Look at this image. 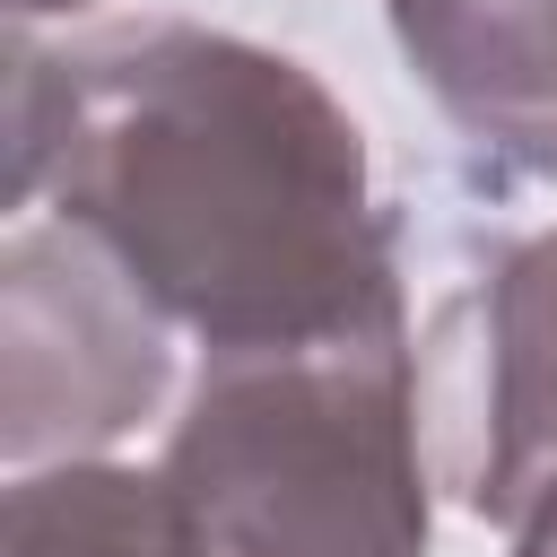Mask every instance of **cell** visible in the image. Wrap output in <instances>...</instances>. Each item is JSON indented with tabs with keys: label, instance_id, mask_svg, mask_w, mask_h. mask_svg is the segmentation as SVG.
I'll list each match as a JSON object with an SVG mask.
<instances>
[{
	"label": "cell",
	"instance_id": "cell-1",
	"mask_svg": "<svg viewBox=\"0 0 557 557\" xmlns=\"http://www.w3.org/2000/svg\"><path fill=\"white\" fill-rule=\"evenodd\" d=\"M35 200L209 357L409 305L357 113L296 52L200 17H122L61 52L9 26V209Z\"/></svg>",
	"mask_w": 557,
	"mask_h": 557
},
{
	"label": "cell",
	"instance_id": "cell-2",
	"mask_svg": "<svg viewBox=\"0 0 557 557\" xmlns=\"http://www.w3.org/2000/svg\"><path fill=\"white\" fill-rule=\"evenodd\" d=\"M157 470L209 557H426L435 461L409 305L305 348L209 357Z\"/></svg>",
	"mask_w": 557,
	"mask_h": 557
},
{
	"label": "cell",
	"instance_id": "cell-3",
	"mask_svg": "<svg viewBox=\"0 0 557 557\" xmlns=\"http://www.w3.org/2000/svg\"><path fill=\"white\" fill-rule=\"evenodd\" d=\"M435 487L496 531L557 505V226L487 244L418 331Z\"/></svg>",
	"mask_w": 557,
	"mask_h": 557
},
{
	"label": "cell",
	"instance_id": "cell-4",
	"mask_svg": "<svg viewBox=\"0 0 557 557\" xmlns=\"http://www.w3.org/2000/svg\"><path fill=\"white\" fill-rule=\"evenodd\" d=\"M174 383L165 313L78 235L17 226L0 244V453L9 470L96 461L157 418Z\"/></svg>",
	"mask_w": 557,
	"mask_h": 557
},
{
	"label": "cell",
	"instance_id": "cell-5",
	"mask_svg": "<svg viewBox=\"0 0 557 557\" xmlns=\"http://www.w3.org/2000/svg\"><path fill=\"white\" fill-rule=\"evenodd\" d=\"M426 104L505 183H557V0H383Z\"/></svg>",
	"mask_w": 557,
	"mask_h": 557
},
{
	"label": "cell",
	"instance_id": "cell-6",
	"mask_svg": "<svg viewBox=\"0 0 557 557\" xmlns=\"http://www.w3.org/2000/svg\"><path fill=\"white\" fill-rule=\"evenodd\" d=\"M0 557H209V548L165 470L52 461V470L9 479Z\"/></svg>",
	"mask_w": 557,
	"mask_h": 557
},
{
	"label": "cell",
	"instance_id": "cell-7",
	"mask_svg": "<svg viewBox=\"0 0 557 557\" xmlns=\"http://www.w3.org/2000/svg\"><path fill=\"white\" fill-rule=\"evenodd\" d=\"M513 557H557V505H548L540 522H522V531H513Z\"/></svg>",
	"mask_w": 557,
	"mask_h": 557
},
{
	"label": "cell",
	"instance_id": "cell-8",
	"mask_svg": "<svg viewBox=\"0 0 557 557\" xmlns=\"http://www.w3.org/2000/svg\"><path fill=\"white\" fill-rule=\"evenodd\" d=\"M70 9H87V0H9V26H35V17H70Z\"/></svg>",
	"mask_w": 557,
	"mask_h": 557
}]
</instances>
